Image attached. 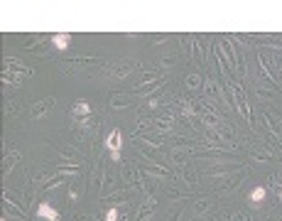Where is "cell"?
Here are the masks:
<instances>
[{
    "label": "cell",
    "instance_id": "23",
    "mask_svg": "<svg viewBox=\"0 0 282 221\" xmlns=\"http://www.w3.org/2000/svg\"><path fill=\"white\" fill-rule=\"evenodd\" d=\"M22 77H25V74H13L10 69L3 74V79H5V81H10L13 86H20V79H22Z\"/></svg>",
    "mask_w": 282,
    "mask_h": 221
},
{
    "label": "cell",
    "instance_id": "10",
    "mask_svg": "<svg viewBox=\"0 0 282 221\" xmlns=\"http://www.w3.org/2000/svg\"><path fill=\"white\" fill-rule=\"evenodd\" d=\"M248 155H251L253 162H270V160H275V155L270 150H265V147H255V145L248 147Z\"/></svg>",
    "mask_w": 282,
    "mask_h": 221
},
{
    "label": "cell",
    "instance_id": "22",
    "mask_svg": "<svg viewBox=\"0 0 282 221\" xmlns=\"http://www.w3.org/2000/svg\"><path fill=\"white\" fill-rule=\"evenodd\" d=\"M103 219L106 221H120V209L118 206H108L106 214H103Z\"/></svg>",
    "mask_w": 282,
    "mask_h": 221
},
{
    "label": "cell",
    "instance_id": "15",
    "mask_svg": "<svg viewBox=\"0 0 282 221\" xmlns=\"http://www.w3.org/2000/svg\"><path fill=\"white\" fill-rule=\"evenodd\" d=\"M130 71H135V64H130V62H125V64H118V66H108V74H110V77H115V79H123V77H128Z\"/></svg>",
    "mask_w": 282,
    "mask_h": 221
},
{
    "label": "cell",
    "instance_id": "26",
    "mask_svg": "<svg viewBox=\"0 0 282 221\" xmlns=\"http://www.w3.org/2000/svg\"><path fill=\"white\" fill-rule=\"evenodd\" d=\"M69 199H71V202H76V199H78V189H74V187H71V189H69Z\"/></svg>",
    "mask_w": 282,
    "mask_h": 221
},
{
    "label": "cell",
    "instance_id": "14",
    "mask_svg": "<svg viewBox=\"0 0 282 221\" xmlns=\"http://www.w3.org/2000/svg\"><path fill=\"white\" fill-rule=\"evenodd\" d=\"M49 42L54 45V49L64 52V49H69V47H71V34H64V32H59V34H52V37H49Z\"/></svg>",
    "mask_w": 282,
    "mask_h": 221
},
{
    "label": "cell",
    "instance_id": "11",
    "mask_svg": "<svg viewBox=\"0 0 282 221\" xmlns=\"http://www.w3.org/2000/svg\"><path fill=\"white\" fill-rule=\"evenodd\" d=\"M128 106H133L130 94H110V108L120 110V108H128Z\"/></svg>",
    "mask_w": 282,
    "mask_h": 221
},
{
    "label": "cell",
    "instance_id": "3",
    "mask_svg": "<svg viewBox=\"0 0 282 221\" xmlns=\"http://www.w3.org/2000/svg\"><path fill=\"white\" fill-rule=\"evenodd\" d=\"M89 116H91V103H89V101H84V98L74 101V106H71V118H74V121H78V123H84Z\"/></svg>",
    "mask_w": 282,
    "mask_h": 221
},
{
    "label": "cell",
    "instance_id": "28",
    "mask_svg": "<svg viewBox=\"0 0 282 221\" xmlns=\"http://www.w3.org/2000/svg\"><path fill=\"white\" fill-rule=\"evenodd\" d=\"M177 216H179V209H174V211H170V221H174Z\"/></svg>",
    "mask_w": 282,
    "mask_h": 221
},
{
    "label": "cell",
    "instance_id": "21",
    "mask_svg": "<svg viewBox=\"0 0 282 221\" xmlns=\"http://www.w3.org/2000/svg\"><path fill=\"white\" fill-rule=\"evenodd\" d=\"M194 206H196V211H209V209L214 206V202H211L209 197H201V199H196Z\"/></svg>",
    "mask_w": 282,
    "mask_h": 221
},
{
    "label": "cell",
    "instance_id": "25",
    "mask_svg": "<svg viewBox=\"0 0 282 221\" xmlns=\"http://www.w3.org/2000/svg\"><path fill=\"white\" fill-rule=\"evenodd\" d=\"M233 221H251L248 214H233Z\"/></svg>",
    "mask_w": 282,
    "mask_h": 221
},
{
    "label": "cell",
    "instance_id": "5",
    "mask_svg": "<svg viewBox=\"0 0 282 221\" xmlns=\"http://www.w3.org/2000/svg\"><path fill=\"white\" fill-rule=\"evenodd\" d=\"M52 106H54V96H47V98H42V101H37V103L30 108V118L34 121V118H39V116H45L47 110H52Z\"/></svg>",
    "mask_w": 282,
    "mask_h": 221
},
{
    "label": "cell",
    "instance_id": "16",
    "mask_svg": "<svg viewBox=\"0 0 282 221\" xmlns=\"http://www.w3.org/2000/svg\"><path fill=\"white\" fill-rule=\"evenodd\" d=\"M267 199V189L265 187H255L253 192H251V197H248V202H251V206H263V202Z\"/></svg>",
    "mask_w": 282,
    "mask_h": 221
},
{
    "label": "cell",
    "instance_id": "27",
    "mask_svg": "<svg viewBox=\"0 0 282 221\" xmlns=\"http://www.w3.org/2000/svg\"><path fill=\"white\" fill-rule=\"evenodd\" d=\"M8 110H10V113H13V116L17 113V106H15V101H8Z\"/></svg>",
    "mask_w": 282,
    "mask_h": 221
},
{
    "label": "cell",
    "instance_id": "2",
    "mask_svg": "<svg viewBox=\"0 0 282 221\" xmlns=\"http://www.w3.org/2000/svg\"><path fill=\"white\" fill-rule=\"evenodd\" d=\"M238 172H243V170H240V165L238 162H231V165H216V167H206V170H201V174H204V177H235Z\"/></svg>",
    "mask_w": 282,
    "mask_h": 221
},
{
    "label": "cell",
    "instance_id": "17",
    "mask_svg": "<svg viewBox=\"0 0 282 221\" xmlns=\"http://www.w3.org/2000/svg\"><path fill=\"white\" fill-rule=\"evenodd\" d=\"M5 66L8 69H20L22 74H27V77H30V74H32V66H25L20 59H15V57H5Z\"/></svg>",
    "mask_w": 282,
    "mask_h": 221
},
{
    "label": "cell",
    "instance_id": "12",
    "mask_svg": "<svg viewBox=\"0 0 282 221\" xmlns=\"http://www.w3.org/2000/svg\"><path fill=\"white\" fill-rule=\"evenodd\" d=\"M187 197H189V194H187L184 189H177L174 182H170L167 187H165V199H167V202H184Z\"/></svg>",
    "mask_w": 282,
    "mask_h": 221
},
{
    "label": "cell",
    "instance_id": "6",
    "mask_svg": "<svg viewBox=\"0 0 282 221\" xmlns=\"http://www.w3.org/2000/svg\"><path fill=\"white\" fill-rule=\"evenodd\" d=\"M172 172L167 165H145L142 167V177H155V179H167Z\"/></svg>",
    "mask_w": 282,
    "mask_h": 221
},
{
    "label": "cell",
    "instance_id": "13",
    "mask_svg": "<svg viewBox=\"0 0 282 221\" xmlns=\"http://www.w3.org/2000/svg\"><path fill=\"white\" fill-rule=\"evenodd\" d=\"M172 126H174V116H172V113H167V116H162V118H157L152 128H155V133L162 135V133H170V130H172Z\"/></svg>",
    "mask_w": 282,
    "mask_h": 221
},
{
    "label": "cell",
    "instance_id": "20",
    "mask_svg": "<svg viewBox=\"0 0 282 221\" xmlns=\"http://www.w3.org/2000/svg\"><path fill=\"white\" fill-rule=\"evenodd\" d=\"M199 84H201V74H189V77H187V89L189 91H196Z\"/></svg>",
    "mask_w": 282,
    "mask_h": 221
},
{
    "label": "cell",
    "instance_id": "9",
    "mask_svg": "<svg viewBox=\"0 0 282 221\" xmlns=\"http://www.w3.org/2000/svg\"><path fill=\"white\" fill-rule=\"evenodd\" d=\"M37 216H39V219H47V221H62V214H59L49 202H42V204L37 206Z\"/></svg>",
    "mask_w": 282,
    "mask_h": 221
},
{
    "label": "cell",
    "instance_id": "29",
    "mask_svg": "<svg viewBox=\"0 0 282 221\" xmlns=\"http://www.w3.org/2000/svg\"><path fill=\"white\" fill-rule=\"evenodd\" d=\"M277 197H280V202H282V184H280V187H277Z\"/></svg>",
    "mask_w": 282,
    "mask_h": 221
},
{
    "label": "cell",
    "instance_id": "19",
    "mask_svg": "<svg viewBox=\"0 0 282 221\" xmlns=\"http://www.w3.org/2000/svg\"><path fill=\"white\" fill-rule=\"evenodd\" d=\"M20 160V153L17 150H13L10 155H5V167H3V177H8L10 172H13V165Z\"/></svg>",
    "mask_w": 282,
    "mask_h": 221
},
{
    "label": "cell",
    "instance_id": "7",
    "mask_svg": "<svg viewBox=\"0 0 282 221\" xmlns=\"http://www.w3.org/2000/svg\"><path fill=\"white\" fill-rule=\"evenodd\" d=\"M221 142H226V145H233L235 142V130H233V126H228V123H221L219 128H214L211 130Z\"/></svg>",
    "mask_w": 282,
    "mask_h": 221
},
{
    "label": "cell",
    "instance_id": "24",
    "mask_svg": "<svg viewBox=\"0 0 282 221\" xmlns=\"http://www.w3.org/2000/svg\"><path fill=\"white\" fill-rule=\"evenodd\" d=\"M159 106H162V101H159V98H150L147 101V108H159Z\"/></svg>",
    "mask_w": 282,
    "mask_h": 221
},
{
    "label": "cell",
    "instance_id": "4",
    "mask_svg": "<svg viewBox=\"0 0 282 221\" xmlns=\"http://www.w3.org/2000/svg\"><path fill=\"white\" fill-rule=\"evenodd\" d=\"M120 174H123L125 184H130V187H140V182H142V170H138V165H125Z\"/></svg>",
    "mask_w": 282,
    "mask_h": 221
},
{
    "label": "cell",
    "instance_id": "18",
    "mask_svg": "<svg viewBox=\"0 0 282 221\" xmlns=\"http://www.w3.org/2000/svg\"><path fill=\"white\" fill-rule=\"evenodd\" d=\"M179 103H182V116H187L189 121H194V118L199 116V113H196V108H194V103H191L189 98H182Z\"/></svg>",
    "mask_w": 282,
    "mask_h": 221
},
{
    "label": "cell",
    "instance_id": "8",
    "mask_svg": "<svg viewBox=\"0 0 282 221\" xmlns=\"http://www.w3.org/2000/svg\"><path fill=\"white\" fill-rule=\"evenodd\" d=\"M3 209H5V214H8L10 219H27V209H22V206H20L15 199H10V197H5Z\"/></svg>",
    "mask_w": 282,
    "mask_h": 221
},
{
    "label": "cell",
    "instance_id": "1",
    "mask_svg": "<svg viewBox=\"0 0 282 221\" xmlns=\"http://www.w3.org/2000/svg\"><path fill=\"white\" fill-rule=\"evenodd\" d=\"M106 150H108V158L110 162H120V147H123V130L120 128H113L108 135H106Z\"/></svg>",
    "mask_w": 282,
    "mask_h": 221
}]
</instances>
